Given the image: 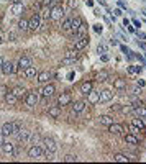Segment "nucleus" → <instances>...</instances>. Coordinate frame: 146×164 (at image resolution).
Returning <instances> with one entry per match:
<instances>
[{
    "label": "nucleus",
    "instance_id": "5",
    "mask_svg": "<svg viewBox=\"0 0 146 164\" xmlns=\"http://www.w3.org/2000/svg\"><path fill=\"white\" fill-rule=\"evenodd\" d=\"M64 18V8L61 5H56V7L51 8V20H61Z\"/></svg>",
    "mask_w": 146,
    "mask_h": 164
},
{
    "label": "nucleus",
    "instance_id": "57",
    "mask_svg": "<svg viewBox=\"0 0 146 164\" xmlns=\"http://www.w3.org/2000/svg\"><path fill=\"white\" fill-rule=\"evenodd\" d=\"M2 41H3V39H2V34H0V43H2Z\"/></svg>",
    "mask_w": 146,
    "mask_h": 164
},
{
    "label": "nucleus",
    "instance_id": "17",
    "mask_svg": "<svg viewBox=\"0 0 146 164\" xmlns=\"http://www.w3.org/2000/svg\"><path fill=\"white\" fill-rule=\"evenodd\" d=\"M98 121H100V125L110 126L113 123V116H110V115H100V116H98Z\"/></svg>",
    "mask_w": 146,
    "mask_h": 164
},
{
    "label": "nucleus",
    "instance_id": "31",
    "mask_svg": "<svg viewBox=\"0 0 146 164\" xmlns=\"http://www.w3.org/2000/svg\"><path fill=\"white\" fill-rule=\"evenodd\" d=\"M43 7H46V8H52V7H56L57 5V0H43Z\"/></svg>",
    "mask_w": 146,
    "mask_h": 164
},
{
    "label": "nucleus",
    "instance_id": "53",
    "mask_svg": "<svg viewBox=\"0 0 146 164\" xmlns=\"http://www.w3.org/2000/svg\"><path fill=\"white\" fill-rule=\"evenodd\" d=\"M139 46H141V49L146 52V44H144V43H139Z\"/></svg>",
    "mask_w": 146,
    "mask_h": 164
},
{
    "label": "nucleus",
    "instance_id": "48",
    "mask_svg": "<svg viewBox=\"0 0 146 164\" xmlns=\"http://www.w3.org/2000/svg\"><path fill=\"white\" fill-rule=\"evenodd\" d=\"M94 30H95L97 33H102V26H100V25H94Z\"/></svg>",
    "mask_w": 146,
    "mask_h": 164
},
{
    "label": "nucleus",
    "instance_id": "59",
    "mask_svg": "<svg viewBox=\"0 0 146 164\" xmlns=\"http://www.w3.org/2000/svg\"><path fill=\"white\" fill-rule=\"evenodd\" d=\"M143 13H144V15H146V8H144V10H143Z\"/></svg>",
    "mask_w": 146,
    "mask_h": 164
},
{
    "label": "nucleus",
    "instance_id": "19",
    "mask_svg": "<svg viewBox=\"0 0 146 164\" xmlns=\"http://www.w3.org/2000/svg\"><path fill=\"white\" fill-rule=\"evenodd\" d=\"M84 108H85V102H82V100L74 102V105H72V113H80V112H84Z\"/></svg>",
    "mask_w": 146,
    "mask_h": 164
},
{
    "label": "nucleus",
    "instance_id": "13",
    "mask_svg": "<svg viewBox=\"0 0 146 164\" xmlns=\"http://www.w3.org/2000/svg\"><path fill=\"white\" fill-rule=\"evenodd\" d=\"M49 77H51V72H49V71H43V72H38L36 80L39 82V84H48Z\"/></svg>",
    "mask_w": 146,
    "mask_h": 164
},
{
    "label": "nucleus",
    "instance_id": "35",
    "mask_svg": "<svg viewBox=\"0 0 146 164\" xmlns=\"http://www.w3.org/2000/svg\"><path fill=\"white\" fill-rule=\"evenodd\" d=\"M131 125H135L136 128H139V130H143V128H144V123H143V120H141V118H133Z\"/></svg>",
    "mask_w": 146,
    "mask_h": 164
},
{
    "label": "nucleus",
    "instance_id": "25",
    "mask_svg": "<svg viewBox=\"0 0 146 164\" xmlns=\"http://www.w3.org/2000/svg\"><path fill=\"white\" fill-rule=\"evenodd\" d=\"M80 26H82V20H80L79 16H74V18H72V28H71V30H72L74 33H77Z\"/></svg>",
    "mask_w": 146,
    "mask_h": 164
},
{
    "label": "nucleus",
    "instance_id": "49",
    "mask_svg": "<svg viewBox=\"0 0 146 164\" xmlns=\"http://www.w3.org/2000/svg\"><path fill=\"white\" fill-rule=\"evenodd\" d=\"M136 34H138V38H141V39H146V34H144V33H141V31H136Z\"/></svg>",
    "mask_w": 146,
    "mask_h": 164
},
{
    "label": "nucleus",
    "instance_id": "27",
    "mask_svg": "<svg viewBox=\"0 0 146 164\" xmlns=\"http://www.w3.org/2000/svg\"><path fill=\"white\" fill-rule=\"evenodd\" d=\"M133 112H135L139 118H146V108L141 107V105H139V107H135V108H133Z\"/></svg>",
    "mask_w": 146,
    "mask_h": 164
},
{
    "label": "nucleus",
    "instance_id": "37",
    "mask_svg": "<svg viewBox=\"0 0 146 164\" xmlns=\"http://www.w3.org/2000/svg\"><path fill=\"white\" fill-rule=\"evenodd\" d=\"M64 161H66V162H75V161H77V156H75V154H66V156H64Z\"/></svg>",
    "mask_w": 146,
    "mask_h": 164
},
{
    "label": "nucleus",
    "instance_id": "29",
    "mask_svg": "<svg viewBox=\"0 0 146 164\" xmlns=\"http://www.w3.org/2000/svg\"><path fill=\"white\" fill-rule=\"evenodd\" d=\"M125 143H128V144H138V138L135 136V134H126L125 136Z\"/></svg>",
    "mask_w": 146,
    "mask_h": 164
},
{
    "label": "nucleus",
    "instance_id": "2",
    "mask_svg": "<svg viewBox=\"0 0 146 164\" xmlns=\"http://www.w3.org/2000/svg\"><path fill=\"white\" fill-rule=\"evenodd\" d=\"M44 154V149L39 144H31V148L28 149V157L31 159H36V157H41Z\"/></svg>",
    "mask_w": 146,
    "mask_h": 164
},
{
    "label": "nucleus",
    "instance_id": "3",
    "mask_svg": "<svg viewBox=\"0 0 146 164\" xmlns=\"http://www.w3.org/2000/svg\"><path fill=\"white\" fill-rule=\"evenodd\" d=\"M39 21H41V15H39V13H34V15L31 16V20L28 21V25H30V30H31V31H38V30H39V26H41V25H39Z\"/></svg>",
    "mask_w": 146,
    "mask_h": 164
},
{
    "label": "nucleus",
    "instance_id": "12",
    "mask_svg": "<svg viewBox=\"0 0 146 164\" xmlns=\"http://www.w3.org/2000/svg\"><path fill=\"white\" fill-rule=\"evenodd\" d=\"M25 102H26L28 107H34V105L38 103V95H36V92H30V93H28L26 98H25Z\"/></svg>",
    "mask_w": 146,
    "mask_h": 164
},
{
    "label": "nucleus",
    "instance_id": "24",
    "mask_svg": "<svg viewBox=\"0 0 146 164\" xmlns=\"http://www.w3.org/2000/svg\"><path fill=\"white\" fill-rule=\"evenodd\" d=\"M92 87H94L92 82H84V84L80 85V92H82L84 95H89V93L92 92Z\"/></svg>",
    "mask_w": 146,
    "mask_h": 164
},
{
    "label": "nucleus",
    "instance_id": "7",
    "mask_svg": "<svg viewBox=\"0 0 146 164\" xmlns=\"http://www.w3.org/2000/svg\"><path fill=\"white\" fill-rule=\"evenodd\" d=\"M69 103H71V93L62 92L59 95V98H57V105H59V107H64V105H69Z\"/></svg>",
    "mask_w": 146,
    "mask_h": 164
},
{
    "label": "nucleus",
    "instance_id": "32",
    "mask_svg": "<svg viewBox=\"0 0 146 164\" xmlns=\"http://www.w3.org/2000/svg\"><path fill=\"white\" fill-rule=\"evenodd\" d=\"M62 30L64 31H69V30H71V28H72V18H67V20H64V23H62Z\"/></svg>",
    "mask_w": 146,
    "mask_h": 164
},
{
    "label": "nucleus",
    "instance_id": "21",
    "mask_svg": "<svg viewBox=\"0 0 146 164\" xmlns=\"http://www.w3.org/2000/svg\"><path fill=\"white\" fill-rule=\"evenodd\" d=\"M36 75H38V71H36V67H34V66H30V67L25 69V77H26V79L36 77Z\"/></svg>",
    "mask_w": 146,
    "mask_h": 164
},
{
    "label": "nucleus",
    "instance_id": "6",
    "mask_svg": "<svg viewBox=\"0 0 146 164\" xmlns=\"http://www.w3.org/2000/svg\"><path fill=\"white\" fill-rule=\"evenodd\" d=\"M15 134H16V138H18V141H21V143H26V141H28V138H30V134H31V133L28 131L26 128H20V130L16 131Z\"/></svg>",
    "mask_w": 146,
    "mask_h": 164
},
{
    "label": "nucleus",
    "instance_id": "58",
    "mask_svg": "<svg viewBox=\"0 0 146 164\" xmlns=\"http://www.w3.org/2000/svg\"><path fill=\"white\" fill-rule=\"evenodd\" d=\"M0 2H8V0H0Z\"/></svg>",
    "mask_w": 146,
    "mask_h": 164
},
{
    "label": "nucleus",
    "instance_id": "43",
    "mask_svg": "<svg viewBox=\"0 0 146 164\" xmlns=\"http://www.w3.org/2000/svg\"><path fill=\"white\" fill-rule=\"evenodd\" d=\"M110 108H112V112H120V110H121V105L116 103V105H112Z\"/></svg>",
    "mask_w": 146,
    "mask_h": 164
},
{
    "label": "nucleus",
    "instance_id": "55",
    "mask_svg": "<svg viewBox=\"0 0 146 164\" xmlns=\"http://www.w3.org/2000/svg\"><path fill=\"white\" fill-rule=\"evenodd\" d=\"M3 62H5V59H3L2 56H0V67H2V64H3Z\"/></svg>",
    "mask_w": 146,
    "mask_h": 164
},
{
    "label": "nucleus",
    "instance_id": "10",
    "mask_svg": "<svg viewBox=\"0 0 146 164\" xmlns=\"http://www.w3.org/2000/svg\"><path fill=\"white\" fill-rule=\"evenodd\" d=\"M2 131L5 136H8V134H15V125L11 121H7V123H3V126H2Z\"/></svg>",
    "mask_w": 146,
    "mask_h": 164
},
{
    "label": "nucleus",
    "instance_id": "46",
    "mask_svg": "<svg viewBox=\"0 0 146 164\" xmlns=\"http://www.w3.org/2000/svg\"><path fill=\"white\" fill-rule=\"evenodd\" d=\"M133 93H135V95H139V93H141V87H139V89H138V85L133 87Z\"/></svg>",
    "mask_w": 146,
    "mask_h": 164
},
{
    "label": "nucleus",
    "instance_id": "11",
    "mask_svg": "<svg viewBox=\"0 0 146 164\" xmlns=\"http://www.w3.org/2000/svg\"><path fill=\"white\" fill-rule=\"evenodd\" d=\"M87 44H89V36L85 34V36H82L80 39H77V41H75L74 48H75V51H80V49H84Z\"/></svg>",
    "mask_w": 146,
    "mask_h": 164
},
{
    "label": "nucleus",
    "instance_id": "50",
    "mask_svg": "<svg viewBox=\"0 0 146 164\" xmlns=\"http://www.w3.org/2000/svg\"><path fill=\"white\" fill-rule=\"evenodd\" d=\"M120 48H121V51H123V52H126V54H130V51H128V48H126V46H120Z\"/></svg>",
    "mask_w": 146,
    "mask_h": 164
},
{
    "label": "nucleus",
    "instance_id": "45",
    "mask_svg": "<svg viewBox=\"0 0 146 164\" xmlns=\"http://www.w3.org/2000/svg\"><path fill=\"white\" fill-rule=\"evenodd\" d=\"M8 41H16V34L10 31V33H8Z\"/></svg>",
    "mask_w": 146,
    "mask_h": 164
},
{
    "label": "nucleus",
    "instance_id": "36",
    "mask_svg": "<svg viewBox=\"0 0 146 164\" xmlns=\"http://www.w3.org/2000/svg\"><path fill=\"white\" fill-rule=\"evenodd\" d=\"M113 161H116V162H128V157L125 154H115Z\"/></svg>",
    "mask_w": 146,
    "mask_h": 164
},
{
    "label": "nucleus",
    "instance_id": "30",
    "mask_svg": "<svg viewBox=\"0 0 146 164\" xmlns=\"http://www.w3.org/2000/svg\"><path fill=\"white\" fill-rule=\"evenodd\" d=\"M30 141H31V144H38L39 141H41V136H39L36 131H33V133L30 134Z\"/></svg>",
    "mask_w": 146,
    "mask_h": 164
},
{
    "label": "nucleus",
    "instance_id": "23",
    "mask_svg": "<svg viewBox=\"0 0 146 164\" xmlns=\"http://www.w3.org/2000/svg\"><path fill=\"white\" fill-rule=\"evenodd\" d=\"M113 87H115L116 90H125L126 89V80L125 79H115Z\"/></svg>",
    "mask_w": 146,
    "mask_h": 164
},
{
    "label": "nucleus",
    "instance_id": "20",
    "mask_svg": "<svg viewBox=\"0 0 146 164\" xmlns=\"http://www.w3.org/2000/svg\"><path fill=\"white\" fill-rule=\"evenodd\" d=\"M48 113L52 116V118H57V116L61 115V107L59 105H52V107L48 108Z\"/></svg>",
    "mask_w": 146,
    "mask_h": 164
},
{
    "label": "nucleus",
    "instance_id": "54",
    "mask_svg": "<svg viewBox=\"0 0 146 164\" xmlns=\"http://www.w3.org/2000/svg\"><path fill=\"white\" fill-rule=\"evenodd\" d=\"M113 13H115L116 16H121V11H120V10H115V11H113Z\"/></svg>",
    "mask_w": 146,
    "mask_h": 164
},
{
    "label": "nucleus",
    "instance_id": "9",
    "mask_svg": "<svg viewBox=\"0 0 146 164\" xmlns=\"http://www.w3.org/2000/svg\"><path fill=\"white\" fill-rule=\"evenodd\" d=\"M2 153L5 154V156H13V151H15V144H11V143H8V141H5L2 146Z\"/></svg>",
    "mask_w": 146,
    "mask_h": 164
},
{
    "label": "nucleus",
    "instance_id": "28",
    "mask_svg": "<svg viewBox=\"0 0 146 164\" xmlns=\"http://www.w3.org/2000/svg\"><path fill=\"white\" fill-rule=\"evenodd\" d=\"M18 30H20V31H26V30H30V25H28V20L21 18V20L18 21Z\"/></svg>",
    "mask_w": 146,
    "mask_h": 164
},
{
    "label": "nucleus",
    "instance_id": "39",
    "mask_svg": "<svg viewBox=\"0 0 146 164\" xmlns=\"http://www.w3.org/2000/svg\"><path fill=\"white\" fill-rule=\"evenodd\" d=\"M8 92H10V90H8L7 85H0V97H5Z\"/></svg>",
    "mask_w": 146,
    "mask_h": 164
},
{
    "label": "nucleus",
    "instance_id": "8",
    "mask_svg": "<svg viewBox=\"0 0 146 164\" xmlns=\"http://www.w3.org/2000/svg\"><path fill=\"white\" fill-rule=\"evenodd\" d=\"M54 90H56V87L52 85V84H46L43 89H41V95H43V98H49L52 93H54Z\"/></svg>",
    "mask_w": 146,
    "mask_h": 164
},
{
    "label": "nucleus",
    "instance_id": "26",
    "mask_svg": "<svg viewBox=\"0 0 146 164\" xmlns=\"http://www.w3.org/2000/svg\"><path fill=\"white\" fill-rule=\"evenodd\" d=\"M89 102H90V103L100 102V92H90V93H89Z\"/></svg>",
    "mask_w": 146,
    "mask_h": 164
},
{
    "label": "nucleus",
    "instance_id": "1",
    "mask_svg": "<svg viewBox=\"0 0 146 164\" xmlns=\"http://www.w3.org/2000/svg\"><path fill=\"white\" fill-rule=\"evenodd\" d=\"M43 144H44V153L46 154H54L57 151V144H56V141L52 138H44Z\"/></svg>",
    "mask_w": 146,
    "mask_h": 164
},
{
    "label": "nucleus",
    "instance_id": "33",
    "mask_svg": "<svg viewBox=\"0 0 146 164\" xmlns=\"http://www.w3.org/2000/svg\"><path fill=\"white\" fill-rule=\"evenodd\" d=\"M108 75H110V74H108L107 71H100V72L97 74V79H98V82H105V80L108 79Z\"/></svg>",
    "mask_w": 146,
    "mask_h": 164
},
{
    "label": "nucleus",
    "instance_id": "47",
    "mask_svg": "<svg viewBox=\"0 0 146 164\" xmlns=\"http://www.w3.org/2000/svg\"><path fill=\"white\" fill-rule=\"evenodd\" d=\"M3 136H5V134H3L2 131H0V146H2V144L5 143V138H3Z\"/></svg>",
    "mask_w": 146,
    "mask_h": 164
},
{
    "label": "nucleus",
    "instance_id": "4",
    "mask_svg": "<svg viewBox=\"0 0 146 164\" xmlns=\"http://www.w3.org/2000/svg\"><path fill=\"white\" fill-rule=\"evenodd\" d=\"M33 66V61H31V57L30 56H21L20 59H18V71H25L26 67H30Z\"/></svg>",
    "mask_w": 146,
    "mask_h": 164
},
{
    "label": "nucleus",
    "instance_id": "38",
    "mask_svg": "<svg viewBox=\"0 0 146 164\" xmlns=\"http://www.w3.org/2000/svg\"><path fill=\"white\" fill-rule=\"evenodd\" d=\"M41 18H44V20L51 18V8H46V7H44V10L41 11Z\"/></svg>",
    "mask_w": 146,
    "mask_h": 164
},
{
    "label": "nucleus",
    "instance_id": "42",
    "mask_svg": "<svg viewBox=\"0 0 146 164\" xmlns=\"http://www.w3.org/2000/svg\"><path fill=\"white\" fill-rule=\"evenodd\" d=\"M97 51H98V54H105V52H107V46H105V44H98Z\"/></svg>",
    "mask_w": 146,
    "mask_h": 164
},
{
    "label": "nucleus",
    "instance_id": "40",
    "mask_svg": "<svg viewBox=\"0 0 146 164\" xmlns=\"http://www.w3.org/2000/svg\"><path fill=\"white\" fill-rule=\"evenodd\" d=\"M121 112L123 113H131L133 112V105H125V107H121Z\"/></svg>",
    "mask_w": 146,
    "mask_h": 164
},
{
    "label": "nucleus",
    "instance_id": "56",
    "mask_svg": "<svg viewBox=\"0 0 146 164\" xmlns=\"http://www.w3.org/2000/svg\"><path fill=\"white\" fill-rule=\"evenodd\" d=\"M11 2H13V3H21L23 0H11Z\"/></svg>",
    "mask_w": 146,
    "mask_h": 164
},
{
    "label": "nucleus",
    "instance_id": "18",
    "mask_svg": "<svg viewBox=\"0 0 146 164\" xmlns=\"http://www.w3.org/2000/svg\"><path fill=\"white\" fill-rule=\"evenodd\" d=\"M108 130H110V133H113V134H120L121 131H123V125H120V123H112V125L108 126Z\"/></svg>",
    "mask_w": 146,
    "mask_h": 164
},
{
    "label": "nucleus",
    "instance_id": "44",
    "mask_svg": "<svg viewBox=\"0 0 146 164\" xmlns=\"http://www.w3.org/2000/svg\"><path fill=\"white\" fill-rule=\"evenodd\" d=\"M21 153V146H15V151H13V156H18Z\"/></svg>",
    "mask_w": 146,
    "mask_h": 164
},
{
    "label": "nucleus",
    "instance_id": "34",
    "mask_svg": "<svg viewBox=\"0 0 146 164\" xmlns=\"http://www.w3.org/2000/svg\"><path fill=\"white\" fill-rule=\"evenodd\" d=\"M11 92H13V93H15V95L18 97V98L25 95V89H23V87H20V85H16V87H15V89L11 90Z\"/></svg>",
    "mask_w": 146,
    "mask_h": 164
},
{
    "label": "nucleus",
    "instance_id": "22",
    "mask_svg": "<svg viewBox=\"0 0 146 164\" xmlns=\"http://www.w3.org/2000/svg\"><path fill=\"white\" fill-rule=\"evenodd\" d=\"M3 98H5V102H7L8 105H15V103H16V100H18V97H16V95H15V93L11 92V90H10V92H8V93H7V95H5Z\"/></svg>",
    "mask_w": 146,
    "mask_h": 164
},
{
    "label": "nucleus",
    "instance_id": "52",
    "mask_svg": "<svg viewBox=\"0 0 146 164\" xmlns=\"http://www.w3.org/2000/svg\"><path fill=\"white\" fill-rule=\"evenodd\" d=\"M143 71V67L141 66H138V67H135V72H141Z\"/></svg>",
    "mask_w": 146,
    "mask_h": 164
},
{
    "label": "nucleus",
    "instance_id": "41",
    "mask_svg": "<svg viewBox=\"0 0 146 164\" xmlns=\"http://www.w3.org/2000/svg\"><path fill=\"white\" fill-rule=\"evenodd\" d=\"M75 56H77V52H75V51H71V49L66 51V57H69V59H75Z\"/></svg>",
    "mask_w": 146,
    "mask_h": 164
},
{
    "label": "nucleus",
    "instance_id": "16",
    "mask_svg": "<svg viewBox=\"0 0 146 164\" xmlns=\"http://www.w3.org/2000/svg\"><path fill=\"white\" fill-rule=\"evenodd\" d=\"M23 10H25V7H23V3H13L10 8V13L11 15H21Z\"/></svg>",
    "mask_w": 146,
    "mask_h": 164
},
{
    "label": "nucleus",
    "instance_id": "51",
    "mask_svg": "<svg viewBox=\"0 0 146 164\" xmlns=\"http://www.w3.org/2000/svg\"><path fill=\"white\" fill-rule=\"evenodd\" d=\"M102 61L107 62V61H108V56H107V54H102Z\"/></svg>",
    "mask_w": 146,
    "mask_h": 164
},
{
    "label": "nucleus",
    "instance_id": "15",
    "mask_svg": "<svg viewBox=\"0 0 146 164\" xmlns=\"http://www.w3.org/2000/svg\"><path fill=\"white\" fill-rule=\"evenodd\" d=\"M113 98V92L108 90V89H103L100 90V102H110Z\"/></svg>",
    "mask_w": 146,
    "mask_h": 164
},
{
    "label": "nucleus",
    "instance_id": "14",
    "mask_svg": "<svg viewBox=\"0 0 146 164\" xmlns=\"http://www.w3.org/2000/svg\"><path fill=\"white\" fill-rule=\"evenodd\" d=\"M13 62L11 61H5L3 64H2V72L5 74V75H10V74H13Z\"/></svg>",
    "mask_w": 146,
    "mask_h": 164
}]
</instances>
